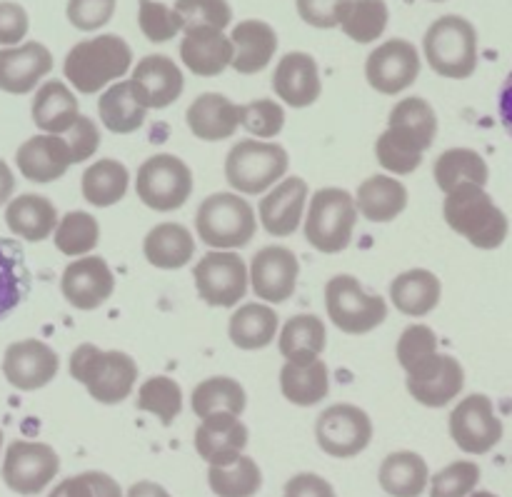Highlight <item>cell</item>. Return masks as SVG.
Masks as SVG:
<instances>
[{"label": "cell", "mask_w": 512, "mask_h": 497, "mask_svg": "<svg viewBox=\"0 0 512 497\" xmlns=\"http://www.w3.org/2000/svg\"><path fill=\"white\" fill-rule=\"evenodd\" d=\"M233 43V68L243 75L260 73L268 68L278 50V35L263 20H243L230 33Z\"/></svg>", "instance_id": "cell-29"}, {"label": "cell", "mask_w": 512, "mask_h": 497, "mask_svg": "<svg viewBox=\"0 0 512 497\" xmlns=\"http://www.w3.org/2000/svg\"><path fill=\"white\" fill-rule=\"evenodd\" d=\"M368 83L383 95H398L418 80L420 75V55L413 43L403 38H393L388 43L378 45L368 55L365 63Z\"/></svg>", "instance_id": "cell-15"}, {"label": "cell", "mask_w": 512, "mask_h": 497, "mask_svg": "<svg viewBox=\"0 0 512 497\" xmlns=\"http://www.w3.org/2000/svg\"><path fill=\"white\" fill-rule=\"evenodd\" d=\"M288 165L283 145L240 140L225 158V178L238 193L260 195L288 173Z\"/></svg>", "instance_id": "cell-8"}, {"label": "cell", "mask_w": 512, "mask_h": 497, "mask_svg": "<svg viewBox=\"0 0 512 497\" xmlns=\"http://www.w3.org/2000/svg\"><path fill=\"white\" fill-rule=\"evenodd\" d=\"M348 3L350 0H298V15L313 28H335Z\"/></svg>", "instance_id": "cell-55"}, {"label": "cell", "mask_w": 512, "mask_h": 497, "mask_svg": "<svg viewBox=\"0 0 512 497\" xmlns=\"http://www.w3.org/2000/svg\"><path fill=\"white\" fill-rule=\"evenodd\" d=\"M143 253L160 270L185 268L195 255L193 233L180 223H160L145 235Z\"/></svg>", "instance_id": "cell-33"}, {"label": "cell", "mask_w": 512, "mask_h": 497, "mask_svg": "<svg viewBox=\"0 0 512 497\" xmlns=\"http://www.w3.org/2000/svg\"><path fill=\"white\" fill-rule=\"evenodd\" d=\"M438 355V335L428 325H410L398 340V363L405 373H415L420 365Z\"/></svg>", "instance_id": "cell-48"}, {"label": "cell", "mask_w": 512, "mask_h": 497, "mask_svg": "<svg viewBox=\"0 0 512 497\" xmlns=\"http://www.w3.org/2000/svg\"><path fill=\"white\" fill-rule=\"evenodd\" d=\"M388 123V130L375 143L378 163L395 175L415 173L438 135L433 105L423 98H405L390 110Z\"/></svg>", "instance_id": "cell-1"}, {"label": "cell", "mask_w": 512, "mask_h": 497, "mask_svg": "<svg viewBox=\"0 0 512 497\" xmlns=\"http://www.w3.org/2000/svg\"><path fill=\"white\" fill-rule=\"evenodd\" d=\"M15 190V178H13V170L8 168L5 160H0V205L10 203V195Z\"/></svg>", "instance_id": "cell-59"}, {"label": "cell", "mask_w": 512, "mask_h": 497, "mask_svg": "<svg viewBox=\"0 0 512 497\" xmlns=\"http://www.w3.org/2000/svg\"><path fill=\"white\" fill-rule=\"evenodd\" d=\"M30 290V270L20 243L0 238V320L18 308Z\"/></svg>", "instance_id": "cell-40"}, {"label": "cell", "mask_w": 512, "mask_h": 497, "mask_svg": "<svg viewBox=\"0 0 512 497\" xmlns=\"http://www.w3.org/2000/svg\"><path fill=\"white\" fill-rule=\"evenodd\" d=\"M63 298L78 310H95L113 295L115 275L103 258L85 255L65 268L60 278Z\"/></svg>", "instance_id": "cell-19"}, {"label": "cell", "mask_w": 512, "mask_h": 497, "mask_svg": "<svg viewBox=\"0 0 512 497\" xmlns=\"http://www.w3.org/2000/svg\"><path fill=\"white\" fill-rule=\"evenodd\" d=\"M138 405L143 413L158 415L160 423L170 425L183 410V390L168 375H153L138 390Z\"/></svg>", "instance_id": "cell-46"}, {"label": "cell", "mask_w": 512, "mask_h": 497, "mask_svg": "<svg viewBox=\"0 0 512 497\" xmlns=\"http://www.w3.org/2000/svg\"><path fill=\"white\" fill-rule=\"evenodd\" d=\"M430 68L443 78L465 80L478 68V33L460 15H443L428 28L423 40Z\"/></svg>", "instance_id": "cell-5"}, {"label": "cell", "mask_w": 512, "mask_h": 497, "mask_svg": "<svg viewBox=\"0 0 512 497\" xmlns=\"http://www.w3.org/2000/svg\"><path fill=\"white\" fill-rule=\"evenodd\" d=\"M185 120L195 138L218 143L233 138L235 130L240 128V105L230 103L220 93H203L190 103Z\"/></svg>", "instance_id": "cell-28"}, {"label": "cell", "mask_w": 512, "mask_h": 497, "mask_svg": "<svg viewBox=\"0 0 512 497\" xmlns=\"http://www.w3.org/2000/svg\"><path fill=\"white\" fill-rule=\"evenodd\" d=\"M28 13L18 3H0V45H15L28 35Z\"/></svg>", "instance_id": "cell-56"}, {"label": "cell", "mask_w": 512, "mask_h": 497, "mask_svg": "<svg viewBox=\"0 0 512 497\" xmlns=\"http://www.w3.org/2000/svg\"><path fill=\"white\" fill-rule=\"evenodd\" d=\"M53 70V55L43 43H23L0 50V90L25 95Z\"/></svg>", "instance_id": "cell-23"}, {"label": "cell", "mask_w": 512, "mask_h": 497, "mask_svg": "<svg viewBox=\"0 0 512 497\" xmlns=\"http://www.w3.org/2000/svg\"><path fill=\"white\" fill-rule=\"evenodd\" d=\"M130 85L143 108L163 110L183 95L185 80L178 65L168 55H145L135 65Z\"/></svg>", "instance_id": "cell-20"}, {"label": "cell", "mask_w": 512, "mask_h": 497, "mask_svg": "<svg viewBox=\"0 0 512 497\" xmlns=\"http://www.w3.org/2000/svg\"><path fill=\"white\" fill-rule=\"evenodd\" d=\"M208 483L218 497H253L263 488V473L248 455L228 465H210Z\"/></svg>", "instance_id": "cell-42"}, {"label": "cell", "mask_w": 512, "mask_h": 497, "mask_svg": "<svg viewBox=\"0 0 512 497\" xmlns=\"http://www.w3.org/2000/svg\"><path fill=\"white\" fill-rule=\"evenodd\" d=\"M465 388V370L453 355L438 353L408 375V393L425 408H445Z\"/></svg>", "instance_id": "cell-18"}, {"label": "cell", "mask_w": 512, "mask_h": 497, "mask_svg": "<svg viewBox=\"0 0 512 497\" xmlns=\"http://www.w3.org/2000/svg\"><path fill=\"white\" fill-rule=\"evenodd\" d=\"M140 203L158 213H170L188 203L193 193V173L180 158L170 153L153 155L145 160L135 178Z\"/></svg>", "instance_id": "cell-10"}, {"label": "cell", "mask_w": 512, "mask_h": 497, "mask_svg": "<svg viewBox=\"0 0 512 497\" xmlns=\"http://www.w3.org/2000/svg\"><path fill=\"white\" fill-rule=\"evenodd\" d=\"M60 360L50 345L40 340H20L3 355V375L15 390L33 393L45 388L58 375Z\"/></svg>", "instance_id": "cell-17"}, {"label": "cell", "mask_w": 512, "mask_h": 497, "mask_svg": "<svg viewBox=\"0 0 512 497\" xmlns=\"http://www.w3.org/2000/svg\"><path fill=\"white\" fill-rule=\"evenodd\" d=\"M248 448V428L238 415L213 413L195 430V450L210 465H228Z\"/></svg>", "instance_id": "cell-21"}, {"label": "cell", "mask_w": 512, "mask_h": 497, "mask_svg": "<svg viewBox=\"0 0 512 497\" xmlns=\"http://www.w3.org/2000/svg\"><path fill=\"white\" fill-rule=\"evenodd\" d=\"M60 470V458L50 445L15 440L3 460V480L13 493L38 495L53 483Z\"/></svg>", "instance_id": "cell-13"}, {"label": "cell", "mask_w": 512, "mask_h": 497, "mask_svg": "<svg viewBox=\"0 0 512 497\" xmlns=\"http://www.w3.org/2000/svg\"><path fill=\"white\" fill-rule=\"evenodd\" d=\"M278 313L270 305L248 303L240 305L233 313L228 325V335L235 348L240 350H263L268 348L278 333Z\"/></svg>", "instance_id": "cell-36"}, {"label": "cell", "mask_w": 512, "mask_h": 497, "mask_svg": "<svg viewBox=\"0 0 512 497\" xmlns=\"http://www.w3.org/2000/svg\"><path fill=\"white\" fill-rule=\"evenodd\" d=\"M355 223H358V208L353 195L340 188H323L310 200L305 238L318 253H343L353 240Z\"/></svg>", "instance_id": "cell-7"}, {"label": "cell", "mask_w": 512, "mask_h": 497, "mask_svg": "<svg viewBox=\"0 0 512 497\" xmlns=\"http://www.w3.org/2000/svg\"><path fill=\"white\" fill-rule=\"evenodd\" d=\"M193 278L198 295L213 308H233L248 293V265L240 255L228 250L203 255L195 265Z\"/></svg>", "instance_id": "cell-11"}, {"label": "cell", "mask_w": 512, "mask_h": 497, "mask_svg": "<svg viewBox=\"0 0 512 497\" xmlns=\"http://www.w3.org/2000/svg\"><path fill=\"white\" fill-rule=\"evenodd\" d=\"M450 438L470 455H485L503 440V423L498 420L488 395H468L450 413Z\"/></svg>", "instance_id": "cell-14"}, {"label": "cell", "mask_w": 512, "mask_h": 497, "mask_svg": "<svg viewBox=\"0 0 512 497\" xmlns=\"http://www.w3.org/2000/svg\"><path fill=\"white\" fill-rule=\"evenodd\" d=\"M133 50L120 35H98V38L80 40L70 48L63 63L65 78L83 95H93L105 85L120 80L130 70Z\"/></svg>", "instance_id": "cell-4"}, {"label": "cell", "mask_w": 512, "mask_h": 497, "mask_svg": "<svg viewBox=\"0 0 512 497\" xmlns=\"http://www.w3.org/2000/svg\"><path fill=\"white\" fill-rule=\"evenodd\" d=\"M195 230L210 248L230 250L248 245L258 230V223L248 200L235 193H215L200 203Z\"/></svg>", "instance_id": "cell-6"}, {"label": "cell", "mask_w": 512, "mask_h": 497, "mask_svg": "<svg viewBox=\"0 0 512 497\" xmlns=\"http://www.w3.org/2000/svg\"><path fill=\"white\" fill-rule=\"evenodd\" d=\"M5 223L10 233L23 238L25 243H40L58 228V210L43 195H20L10 200L5 208Z\"/></svg>", "instance_id": "cell-31"}, {"label": "cell", "mask_w": 512, "mask_h": 497, "mask_svg": "<svg viewBox=\"0 0 512 497\" xmlns=\"http://www.w3.org/2000/svg\"><path fill=\"white\" fill-rule=\"evenodd\" d=\"M100 240V225L98 220L83 210H73L58 220L55 228V248L68 258H83L90 250H95Z\"/></svg>", "instance_id": "cell-45"}, {"label": "cell", "mask_w": 512, "mask_h": 497, "mask_svg": "<svg viewBox=\"0 0 512 497\" xmlns=\"http://www.w3.org/2000/svg\"><path fill=\"white\" fill-rule=\"evenodd\" d=\"M280 390L285 400L300 408L320 403L330 390L328 365L320 360V355H295L280 370Z\"/></svg>", "instance_id": "cell-27"}, {"label": "cell", "mask_w": 512, "mask_h": 497, "mask_svg": "<svg viewBox=\"0 0 512 497\" xmlns=\"http://www.w3.org/2000/svg\"><path fill=\"white\" fill-rule=\"evenodd\" d=\"M65 135H68L65 143H68L70 155H73V163H85V160L93 158L95 150L100 148L98 125H95L90 118H85V115H78L73 128H70Z\"/></svg>", "instance_id": "cell-54"}, {"label": "cell", "mask_w": 512, "mask_h": 497, "mask_svg": "<svg viewBox=\"0 0 512 497\" xmlns=\"http://www.w3.org/2000/svg\"><path fill=\"white\" fill-rule=\"evenodd\" d=\"M298 275L300 263L293 250L283 245H268L255 253L248 283L263 303H285L293 298Z\"/></svg>", "instance_id": "cell-16"}, {"label": "cell", "mask_w": 512, "mask_h": 497, "mask_svg": "<svg viewBox=\"0 0 512 497\" xmlns=\"http://www.w3.org/2000/svg\"><path fill=\"white\" fill-rule=\"evenodd\" d=\"M315 438L323 453L333 458H355L373 440V423L368 413L355 405H330L315 423Z\"/></svg>", "instance_id": "cell-12"}, {"label": "cell", "mask_w": 512, "mask_h": 497, "mask_svg": "<svg viewBox=\"0 0 512 497\" xmlns=\"http://www.w3.org/2000/svg\"><path fill=\"white\" fill-rule=\"evenodd\" d=\"M498 108H500V120H503L505 130L512 138V73L505 80L503 90H500V100H498Z\"/></svg>", "instance_id": "cell-58"}, {"label": "cell", "mask_w": 512, "mask_h": 497, "mask_svg": "<svg viewBox=\"0 0 512 497\" xmlns=\"http://www.w3.org/2000/svg\"><path fill=\"white\" fill-rule=\"evenodd\" d=\"M445 223L480 250H495L505 243L510 223L480 185H460L443 205Z\"/></svg>", "instance_id": "cell-2"}, {"label": "cell", "mask_w": 512, "mask_h": 497, "mask_svg": "<svg viewBox=\"0 0 512 497\" xmlns=\"http://www.w3.org/2000/svg\"><path fill=\"white\" fill-rule=\"evenodd\" d=\"M138 23L150 43H168L170 38H175L183 30V18L175 13V8H168L165 3H155V0H140Z\"/></svg>", "instance_id": "cell-49"}, {"label": "cell", "mask_w": 512, "mask_h": 497, "mask_svg": "<svg viewBox=\"0 0 512 497\" xmlns=\"http://www.w3.org/2000/svg\"><path fill=\"white\" fill-rule=\"evenodd\" d=\"M115 0H70L68 20L78 30H98L113 18Z\"/></svg>", "instance_id": "cell-53"}, {"label": "cell", "mask_w": 512, "mask_h": 497, "mask_svg": "<svg viewBox=\"0 0 512 497\" xmlns=\"http://www.w3.org/2000/svg\"><path fill=\"white\" fill-rule=\"evenodd\" d=\"M240 125L255 138L270 140L283 130L285 110L275 100H253L248 105H240Z\"/></svg>", "instance_id": "cell-51"}, {"label": "cell", "mask_w": 512, "mask_h": 497, "mask_svg": "<svg viewBox=\"0 0 512 497\" xmlns=\"http://www.w3.org/2000/svg\"><path fill=\"white\" fill-rule=\"evenodd\" d=\"M130 173L118 160L103 158L83 173V198L95 208H110L128 193Z\"/></svg>", "instance_id": "cell-39"}, {"label": "cell", "mask_w": 512, "mask_h": 497, "mask_svg": "<svg viewBox=\"0 0 512 497\" xmlns=\"http://www.w3.org/2000/svg\"><path fill=\"white\" fill-rule=\"evenodd\" d=\"M0 448H3V430H0Z\"/></svg>", "instance_id": "cell-62"}, {"label": "cell", "mask_w": 512, "mask_h": 497, "mask_svg": "<svg viewBox=\"0 0 512 497\" xmlns=\"http://www.w3.org/2000/svg\"><path fill=\"white\" fill-rule=\"evenodd\" d=\"M408 205V190L390 175H373L358 188L355 208L370 223H390Z\"/></svg>", "instance_id": "cell-34"}, {"label": "cell", "mask_w": 512, "mask_h": 497, "mask_svg": "<svg viewBox=\"0 0 512 497\" xmlns=\"http://www.w3.org/2000/svg\"><path fill=\"white\" fill-rule=\"evenodd\" d=\"M245 403H248V398H245L243 385L233 378H223V375L203 380L193 390V413L200 420L213 413H230L240 418Z\"/></svg>", "instance_id": "cell-41"}, {"label": "cell", "mask_w": 512, "mask_h": 497, "mask_svg": "<svg viewBox=\"0 0 512 497\" xmlns=\"http://www.w3.org/2000/svg\"><path fill=\"white\" fill-rule=\"evenodd\" d=\"M48 497H123V490L110 475L88 470V473L73 475L55 485V490Z\"/></svg>", "instance_id": "cell-52"}, {"label": "cell", "mask_w": 512, "mask_h": 497, "mask_svg": "<svg viewBox=\"0 0 512 497\" xmlns=\"http://www.w3.org/2000/svg\"><path fill=\"white\" fill-rule=\"evenodd\" d=\"M440 295H443V285L438 275L423 268L405 270L390 283V300L400 313L410 318H423L433 313L440 303Z\"/></svg>", "instance_id": "cell-30"}, {"label": "cell", "mask_w": 512, "mask_h": 497, "mask_svg": "<svg viewBox=\"0 0 512 497\" xmlns=\"http://www.w3.org/2000/svg\"><path fill=\"white\" fill-rule=\"evenodd\" d=\"M80 115L78 98L60 80H48L38 88L33 100V120L43 133L65 135Z\"/></svg>", "instance_id": "cell-32"}, {"label": "cell", "mask_w": 512, "mask_h": 497, "mask_svg": "<svg viewBox=\"0 0 512 497\" xmlns=\"http://www.w3.org/2000/svg\"><path fill=\"white\" fill-rule=\"evenodd\" d=\"M175 13L183 18V30H225L233 20L228 0H175Z\"/></svg>", "instance_id": "cell-47"}, {"label": "cell", "mask_w": 512, "mask_h": 497, "mask_svg": "<svg viewBox=\"0 0 512 497\" xmlns=\"http://www.w3.org/2000/svg\"><path fill=\"white\" fill-rule=\"evenodd\" d=\"M325 325L318 315H293L280 333V355L285 360L295 355H320L325 350Z\"/></svg>", "instance_id": "cell-44"}, {"label": "cell", "mask_w": 512, "mask_h": 497, "mask_svg": "<svg viewBox=\"0 0 512 497\" xmlns=\"http://www.w3.org/2000/svg\"><path fill=\"white\" fill-rule=\"evenodd\" d=\"M70 375L85 385L95 403L118 405L133 393L138 365L128 353L100 350L85 343L70 355Z\"/></svg>", "instance_id": "cell-3"}, {"label": "cell", "mask_w": 512, "mask_h": 497, "mask_svg": "<svg viewBox=\"0 0 512 497\" xmlns=\"http://www.w3.org/2000/svg\"><path fill=\"white\" fill-rule=\"evenodd\" d=\"M378 480L390 497H420L430 483L428 463L413 450L390 453L380 465Z\"/></svg>", "instance_id": "cell-35"}, {"label": "cell", "mask_w": 512, "mask_h": 497, "mask_svg": "<svg viewBox=\"0 0 512 497\" xmlns=\"http://www.w3.org/2000/svg\"><path fill=\"white\" fill-rule=\"evenodd\" d=\"M435 183L445 195L453 193L460 185H480L483 188L490 178L488 163L483 155L470 148H450L435 160Z\"/></svg>", "instance_id": "cell-37"}, {"label": "cell", "mask_w": 512, "mask_h": 497, "mask_svg": "<svg viewBox=\"0 0 512 497\" xmlns=\"http://www.w3.org/2000/svg\"><path fill=\"white\" fill-rule=\"evenodd\" d=\"M15 165H18L20 175L30 183H55L68 173L73 165V155H70L68 143L60 135H35V138L25 140L15 153Z\"/></svg>", "instance_id": "cell-22"}, {"label": "cell", "mask_w": 512, "mask_h": 497, "mask_svg": "<svg viewBox=\"0 0 512 497\" xmlns=\"http://www.w3.org/2000/svg\"><path fill=\"white\" fill-rule=\"evenodd\" d=\"M98 113L110 133L128 135L135 133V130L145 123L148 108H143V103L135 98L130 80H120V83L110 85V88L100 95Z\"/></svg>", "instance_id": "cell-38"}, {"label": "cell", "mask_w": 512, "mask_h": 497, "mask_svg": "<svg viewBox=\"0 0 512 497\" xmlns=\"http://www.w3.org/2000/svg\"><path fill=\"white\" fill-rule=\"evenodd\" d=\"M433 3H443V0H433Z\"/></svg>", "instance_id": "cell-63"}, {"label": "cell", "mask_w": 512, "mask_h": 497, "mask_svg": "<svg viewBox=\"0 0 512 497\" xmlns=\"http://www.w3.org/2000/svg\"><path fill=\"white\" fill-rule=\"evenodd\" d=\"M308 183L303 178H285L260 200V223L275 238H288L303 223Z\"/></svg>", "instance_id": "cell-24"}, {"label": "cell", "mask_w": 512, "mask_h": 497, "mask_svg": "<svg viewBox=\"0 0 512 497\" xmlns=\"http://www.w3.org/2000/svg\"><path fill=\"white\" fill-rule=\"evenodd\" d=\"M388 5L385 0H350L340 18V28L355 43H373L388 28Z\"/></svg>", "instance_id": "cell-43"}, {"label": "cell", "mask_w": 512, "mask_h": 497, "mask_svg": "<svg viewBox=\"0 0 512 497\" xmlns=\"http://www.w3.org/2000/svg\"><path fill=\"white\" fill-rule=\"evenodd\" d=\"M480 483V468L468 460L448 465L430 480V497H468Z\"/></svg>", "instance_id": "cell-50"}, {"label": "cell", "mask_w": 512, "mask_h": 497, "mask_svg": "<svg viewBox=\"0 0 512 497\" xmlns=\"http://www.w3.org/2000/svg\"><path fill=\"white\" fill-rule=\"evenodd\" d=\"M283 497H335L333 485L315 473H300L288 480Z\"/></svg>", "instance_id": "cell-57"}, {"label": "cell", "mask_w": 512, "mask_h": 497, "mask_svg": "<svg viewBox=\"0 0 512 497\" xmlns=\"http://www.w3.org/2000/svg\"><path fill=\"white\" fill-rule=\"evenodd\" d=\"M468 497H498V495L488 493V490H478V493H470Z\"/></svg>", "instance_id": "cell-61"}, {"label": "cell", "mask_w": 512, "mask_h": 497, "mask_svg": "<svg viewBox=\"0 0 512 497\" xmlns=\"http://www.w3.org/2000/svg\"><path fill=\"white\" fill-rule=\"evenodd\" d=\"M125 497H170V493L165 488H160L158 483L143 480V483H135Z\"/></svg>", "instance_id": "cell-60"}, {"label": "cell", "mask_w": 512, "mask_h": 497, "mask_svg": "<svg viewBox=\"0 0 512 497\" xmlns=\"http://www.w3.org/2000/svg\"><path fill=\"white\" fill-rule=\"evenodd\" d=\"M325 308L335 328L348 335H365L385 323L388 303L380 295H368L353 275H335L325 288Z\"/></svg>", "instance_id": "cell-9"}, {"label": "cell", "mask_w": 512, "mask_h": 497, "mask_svg": "<svg viewBox=\"0 0 512 497\" xmlns=\"http://www.w3.org/2000/svg\"><path fill=\"white\" fill-rule=\"evenodd\" d=\"M180 58L190 73L200 75V78H213L233 63V43L228 35H223V30H185V38L180 43Z\"/></svg>", "instance_id": "cell-26"}, {"label": "cell", "mask_w": 512, "mask_h": 497, "mask_svg": "<svg viewBox=\"0 0 512 497\" xmlns=\"http://www.w3.org/2000/svg\"><path fill=\"white\" fill-rule=\"evenodd\" d=\"M273 90L290 108H308L320 98L318 63L308 53H288L280 58L273 75Z\"/></svg>", "instance_id": "cell-25"}]
</instances>
